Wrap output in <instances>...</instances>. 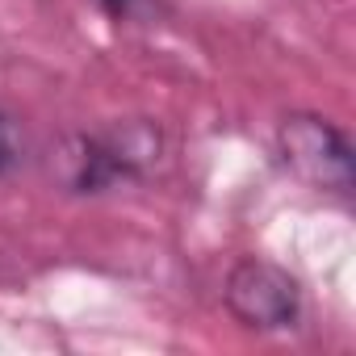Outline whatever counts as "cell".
<instances>
[{
    "label": "cell",
    "instance_id": "obj_1",
    "mask_svg": "<svg viewBox=\"0 0 356 356\" xmlns=\"http://www.w3.org/2000/svg\"><path fill=\"white\" fill-rule=\"evenodd\" d=\"M163 155V134L155 122L134 118L109 130H72L59 134L47 151V176L76 197H97L118 185L143 181Z\"/></svg>",
    "mask_w": 356,
    "mask_h": 356
},
{
    "label": "cell",
    "instance_id": "obj_2",
    "mask_svg": "<svg viewBox=\"0 0 356 356\" xmlns=\"http://www.w3.org/2000/svg\"><path fill=\"white\" fill-rule=\"evenodd\" d=\"M277 155L314 193L348 197L352 185H356L352 143L323 113H285L281 126H277Z\"/></svg>",
    "mask_w": 356,
    "mask_h": 356
},
{
    "label": "cell",
    "instance_id": "obj_3",
    "mask_svg": "<svg viewBox=\"0 0 356 356\" xmlns=\"http://www.w3.org/2000/svg\"><path fill=\"white\" fill-rule=\"evenodd\" d=\"M227 310L248 327V331H293L302 323V285L289 268L264 260V256H243L222 285Z\"/></svg>",
    "mask_w": 356,
    "mask_h": 356
},
{
    "label": "cell",
    "instance_id": "obj_4",
    "mask_svg": "<svg viewBox=\"0 0 356 356\" xmlns=\"http://www.w3.org/2000/svg\"><path fill=\"white\" fill-rule=\"evenodd\" d=\"M26 159H30V143H26L22 122L0 109V176H13Z\"/></svg>",
    "mask_w": 356,
    "mask_h": 356
},
{
    "label": "cell",
    "instance_id": "obj_5",
    "mask_svg": "<svg viewBox=\"0 0 356 356\" xmlns=\"http://www.w3.org/2000/svg\"><path fill=\"white\" fill-rule=\"evenodd\" d=\"M97 5H101L109 17H118V22H122V17H130V9L138 5V0H97Z\"/></svg>",
    "mask_w": 356,
    "mask_h": 356
}]
</instances>
